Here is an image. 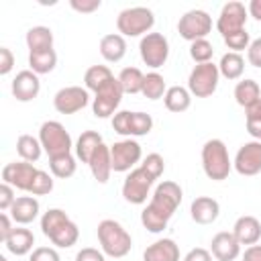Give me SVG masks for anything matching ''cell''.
Here are the masks:
<instances>
[{
	"mask_svg": "<svg viewBox=\"0 0 261 261\" xmlns=\"http://www.w3.org/2000/svg\"><path fill=\"white\" fill-rule=\"evenodd\" d=\"M181 198H184V192H181L179 184H175L171 179L157 184L151 194L149 204L141 212V224L149 232H155V234L163 232L167 228V222L179 208Z\"/></svg>",
	"mask_w": 261,
	"mask_h": 261,
	"instance_id": "cell-1",
	"label": "cell"
},
{
	"mask_svg": "<svg viewBox=\"0 0 261 261\" xmlns=\"http://www.w3.org/2000/svg\"><path fill=\"white\" fill-rule=\"evenodd\" d=\"M41 232L59 249H69L80 239L77 224L61 208H49L41 216Z\"/></svg>",
	"mask_w": 261,
	"mask_h": 261,
	"instance_id": "cell-2",
	"label": "cell"
},
{
	"mask_svg": "<svg viewBox=\"0 0 261 261\" xmlns=\"http://www.w3.org/2000/svg\"><path fill=\"white\" fill-rule=\"evenodd\" d=\"M98 234V243H100V251L106 257L112 259H122L130 253L133 247V239L128 234V230L114 218H104L98 222L96 228Z\"/></svg>",
	"mask_w": 261,
	"mask_h": 261,
	"instance_id": "cell-3",
	"label": "cell"
},
{
	"mask_svg": "<svg viewBox=\"0 0 261 261\" xmlns=\"http://www.w3.org/2000/svg\"><path fill=\"white\" fill-rule=\"evenodd\" d=\"M202 169L208 179L222 181L228 177L232 169V161L228 157V149L220 139H208L202 147Z\"/></svg>",
	"mask_w": 261,
	"mask_h": 261,
	"instance_id": "cell-4",
	"label": "cell"
},
{
	"mask_svg": "<svg viewBox=\"0 0 261 261\" xmlns=\"http://www.w3.org/2000/svg\"><path fill=\"white\" fill-rule=\"evenodd\" d=\"M155 24V14L147 6L124 8L116 16V29L122 37H145Z\"/></svg>",
	"mask_w": 261,
	"mask_h": 261,
	"instance_id": "cell-5",
	"label": "cell"
},
{
	"mask_svg": "<svg viewBox=\"0 0 261 261\" xmlns=\"http://www.w3.org/2000/svg\"><path fill=\"white\" fill-rule=\"evenodd\" d=\"M39 141L43 151L49 157H57V155H65L71 153V149L75 147L71 141V135L65 130V126L57 120H45L39 126Z\"/></svg>",
	"mask_w": 261,
	"mask_h": 261,
	"instance_id": "cell-6",
	"label": "cell"
},
{
	"mask_svg": "<svg viewBox=\"0 0 261 261\" xmlns=\"http://www.w3.org/2000/svg\"><path fill=\"white\" fill-rule=\"evenodd\" d=\"M220 80L218 65L208 61V63H198L188 75V90L196 98H208L216 92Z\"/></svg>",
	"mask_w": 261,
	"mask_h": 261,
	"instance_id": "cell-7",
	"label": "cell"
},
{
	"mask_svg": "<svg viewBox=\"0 0 261 261\" xmlns=\"http://www.w3.org/2000/svg\"><path fill=\"white\" fill-rule=\"evenodd\" d=\"M177 33L181 39L194 43L200 39H206L212 33V16L206 10L194 8L179 16L177 20Z\"/></svg>",
	"mask_w": 261,
	"mask_h": 261,
	"instance_id": "cell-8",
	"label": "cell"
},
{
	"mask_svg": "<svg viewBox=\"0 0 261 261\" xmlns=\"http://www.w3.org/2000/svg\"><path fill=\"white\" fill-rule=\"evenodd\" d=\"M139 53H141L143 63L155 71V69L163 67L169 57V41L163 33H149V35L141 37Z\"/></svg>",
	"mask_w": 261,
	"mask_h": 261,
	"instance_id": "cell-9",
	"label": "cell"
},
{
	"mask_svg": "<svg viewBox=\"0 0 261 261\" xmlns=\"http://www.w3.org/2000/svg\"><path fill=\"white\" fill-rule=\"evenodd\" d=\"M155 181H157V179H155L153 175H149V173L139 165V167H135L133 171L126 173V177H124V181H122V198H124L128 204L141 206V204L147 202V196H149V192H151V188H153Z\"/></svg>",
	"mask_w": 261,
	"mask_h": 261,
	"instance_id": "cell-10",
	"label": "cell"
},
{
	"mask_svg": "<svg viewBox=\"0 0 261 261\" xmlns=\"http://www.w3.org/2000/svg\"><path fill=\"white\" fill-rule=\"evenodd\" d=\"M110 159L114 173H128L143 159V149L135 139H122L110 145Z\"/></svg>",
	"mask_w": 261,
	"mask_h": 261,
	"instance_id": "cell-11",
	"label": "cell"
},
{
	"mask_svg": "<svg viewBox=\"0 0 261 261\" xmlns=\"http://www.w3.org/2000/svg\"><path fill=\"white\" fill-rule=\"evenodd\" d=\"M247 18H249L247 6L243 2H239V0H230V2H226L220 8V14L216 18V31L222 37L232 35V33H239V31L245 29Z\"/></svg>",
	"mask_w": 261,
	"mask_h": 261,
	"instance_id": "cell-12",
	"label": "cell"
},
{
	"mask_svg": "<svg viewBox=\"0 0 261 261\" xmlns=\"http://www.w3.org/2000/svg\"><path fill=\"white\" fill-rule=\"evenodd\" d=\"M124 92L120 88V82L118 77H114L108 86H104L100 92L94 94V100H92V112L96 118H108V116H114L118 110V104L122 100Z\"/></svg>",
	"mask_w": 261,
	"mask_h": 261,
	"instance_id": "cell-13",
	"label": "cell"
},
{
	"mask_svg": "<svg viewBox=\"0 0 261 261\" xmlns=\"http://www.w3.org/2000/svg\"><path fill=\"white\" fill-rule=\"evenodd\" d=\"M90 104V92L82 86H65L55 92L53 106L59 114H75Z\"/></svg>",
	"mask_w": 261,
	"mask_h": 261,
	"instance_id": "cell-14",
	"label": "cell"
},
{
	"mask_svg": "<svg viewBox=\"0 0 261 261\" xmlns=\"http://www.w3.org/2000/svg\"><path fill=\"white\" fill-rule=\"evenodd\" d=\"M232 167L237 169L239 175H245V177L257 175L261 171V141L253 139L243 143L232 159Z\"/></svg>",
	"mask_w": 261,
	"mask_h": 261,
	"instance_id": "cell-15",
	"label": "cell"
},
{
	"mask_svg": "<svg viewBox=\"0 0 261 261\" xmlns=\"http://www.w3.org/2000/svg\"><path fill=\"white\" fill-rule=\"evenodd\" d=\"M37 171L39 169L29 161H12V163H6L2 167V181L12 186L14 190H20V192L29 194Z\"/></svg>",
	"mask_w": 261,
	"mask_h": 261,
	"instance_id": "cell-16",
	"label": "cell"
},
{
	"mask_svg": "<svg viewBox=\"0 0 261 261\" xmlns=\"http://www.w3.org/2000/svg\"><path fill=\"white\" fill-rule=\"evenodd\" d=\"M10 92L18 102H31L39 96L41 92V80L35 71L31 69H22L14 75L12 84H10Z\"/></svg>",
	"mask_w": 261,
	"mask_h": 261,
	"instance_id": "cell-17",
	"label": "cell"
},
{
	"mask_svg": "<svg viewBox=\"0 0 261 261\" xmlns=\"http://www.w3.org/2000/svg\"><path fill=\"white\" fill-rule=\"evenodd\" d=\"M210 253L216 261H234L241 255V243L234 239L232 230H220L210 241Z\"/></svg>",
	"mask_w": 261,
	"mask_h": 261,
	"instance_id": "cell-18",
	"label": "cell"
},
{
	"mask_svg": "<svg viewBox=\"0 0 261 261\" xmlns=\"http://www.w3.org/2000/svg\"><path fill=\"white\" fill-rule=\"evenodd\" d=\"M39 212H41V204L35 196H18L12 204V208L8 210L14 224H20V226L31 224L39 216Z\"/></svg>",
	"mask_w": 261,
	"mask_h": 261,
	"instance_id": "cell-19",
	"label": "cell"
},
{
	"mask_svg": "<svg viewBox=\"0 0 261 261\" xmlns=\"http://www.w3.org/2000/svg\"><path fill=\"white\" fill-rule=\"evenodd\" d=\"M220 214V204L210 196H198L190 204V216L196 224H212Z\"/></svg>",
	"mask_w": 261,
	"mask_h": 261,
	"instance_id": "cell-20",
	"label": "cell"
},
{
	"mask_svg": "<svg viewBox=\"0 0 261 261\" xmlns=\"http://www.w3.org/2000/svg\"><path fill=\"white\" fill-rule=\"evenodd\" d=\"M232 234L241 245H257V241L261 239V222L251 214L239 216L232 224Z\"/></svg>",
	"mask_w": 261,
	"mask_h": 261,
	"instance_id": "cell-21",
	"label": "cell"
},
{
	"mask_svg": "<svg viewBox=\"0 0 261 261\" xmlns=\"http://www.w3.org/2000/svg\"><path fill=\"white\" fill-rule=\"evenodd\" d=\"M143 261H179V247L173 239H157L143 251Z\"/></svg>",
	"mask_w": 261,
	"mask_h": 261,
	"instance_id": "cell-22",
	"label": "cell"
},
{
	"mask_svg": "<svg viewBox=\"0 0 261 261\" xmlns=\"http://www.w3.org/2000/svg\"><path fill=\"white\" fill-rule=\"evenodd\" d=\"M88 167H90V171H92V175H94V179H96L98 184H106V181L110 179V173H112L110 147L102 143V145L94 151V155L90 157Z\"/></svg>",
	"mask_w": 261,
	"mask_h": 261,
	"instance_id": "cell-23",
	"label": "cell"
},
{
	"mask_svg": "<svg viewBox=\"0 0 261 261\" xmlns=\"http://www.w3.org/2000/svg\"><path fill=\"white\" fill-rule=\"evenodd\" d=\"M33 245H35V234H33V230L22 228V226H14L12 234L4 241L6 251H8V253H12V255H16V257L31 255V253L35 251V249H33Z\"/></svg>",
	"mask_w": 261,
	"mask_h": 261,
	"instance_id": "cell-24",
	"label": "cell"
},
{
	"mask_svg": "<svg viewBox=\"0 0 261 261\" xmlns=\"http://www.w3.org/2000/svg\"><path fill=\"white\" fill-rule=\"evenodd\" d=\"M98 49L108 63H118L126 55V39L120 33H108L100 39Z\"/></svg>",
	"mask_w": 261,
	"mask_h": 261,
	"instance_id": "cell-25",
	"label": "cell"
},
{
	"mask_svg": "<svg viewBox=\"0 0 261 261\" xmlns=\"http://www.w3.org/2000/svg\"><path fill=\"white\" fill-rule=\"evenodd\" d=\"M163 104L169 112H175V114H181L190 108L192 104V94L188 88L184 86H169L165 96H163Z\"/></svg>",
	"mask_w": 261,
	"mask_h": 261,
	"instance_id": "cell-26",
	"label": "cell"
},
{
	"mask_svg": "<svg viewBox=\"0 0 261 261\" xmlns=\"http://www.w3.org/2000/svg\"><path fill=\"white\" fill-rule=\"evenodd\" d=\"M100 145H102V135H100L98 130H82V135L77 137L75 147H73L75 157H77L82 163L88 165L90 157L94 155V151H96Z\"/></svg>",
	"mask_w": 261,
	"mask_h": 261,
	"instance_id": "cell-27",
	"label": "cell"
},
{
	"mask_svg": "<svg viewBox=\"0 0 261 261\" xmlns=\"http://www.w3.org/2000/svg\"><path fill=\"white\" fill-rule=\"evenodd\" d=\"M24 41H27L29 53L31 51H47V49H53V31L49 27H43V24L31 27L27 31Z\"/></svg>",
	"mask_w": 261,
	"mask_h": 261,
	"instance_id": "cell-28",
	"label": "cell"
},
{
	"mask_svg": "<svg viewBox=\"0 0 261 261\" xmlns=\"http://www.w3.org/2000/svg\"><path fill=\"white\" fill-rule=\"evenodd\" d=\"M114 80V73L110 71L108 65H92L86 69L84 73V84H86V90L88 92H100L104 86H108L110 82Z\"/></svg>",
	"mask_w": 261,
	"mask_h": 261,
	"instance_id": "cell-29",
	"label": "cell"
},
{
	"mask_svg": "<svg viewBox=\"0 0 261 261\" xmlns=\"http://www.w3.org/2000/svg\"><path fill=\"white\" fill-rule=\"evenodd\" d=\"M234 100H237L239 106L249 108L251 104H255L257 100H261V88H259V84L255 80H251V77L237 82V86H234Z\"/></svg>",
	"mask_w": 261,
	"mask_h": 261,
	"instance_id": "cell-30",
	"label": "cell"
},
{
	"mask_svg": "<svg viewBox=\"0 0 261 261\" xmlns=\"http://www.w3.org/2000/svg\"><path fill=\"white\" fill-rule=\"evenodd\" d=\"M57 65V53L55 49H47V51H31L29 53V67L31 71H35L37 75L43 73H51Z\"/></svg>",
	"mask_w": 261,
	"mask_h": 261,
	"instance_id": "cell-31",
	"label": "cell"
},
{
	"mask_svg": "<svg viewBox=\"0 0 261 261\" xmlns=\"http://www.w3.org/2000/svg\"><path fill=\"white\" fill-rule=\"evenodd\" d=\"M49 169L53 177L59 179H69L75 169H77V157L73 153H65V155H57V157H49Z\"/></svg>",
	"mask_w": 261,
	"mask_h": 261,
	"instance_id": "cell-32",
	"label": "cell"
},
{
	"mask_svg": "<svg viewBox=\"0 0 261 261\" xmlns=\"http://www.w3.org/2000/svg\"><path fill=\"white\" fill-rule=\"evenodd\" d=\"M218 71H220L222 77H226V80H230V82H232V80H239V77L243 75V71H245V59H243V55H241V53H232V51L224 53V55L220 57Z\"/></svg>",
	"mask_w": 261,
	"mask_h": 261,
	"instance_id": "cell-33",
	"label": "cell"
},
{
	"mask_svg": "<svg viewBox=\"0 0 261 261\" xmlns=\"http://www.w3.org/2000/svg\"><path fill=\"white\" fill-rule=\"evenodd\" d=\"M16 153H18L20 161H29V163L39 161V157H41V153H43V147H41L39 137L20 135V137L16 139Z\"/></svg>",
	"mask_w": 261,
	"mask_h": 261,
	"instance_id": "cell-34",
	"label": "cell"
},
{
	"mask_svg": "<svg viewBox=\"0 0 261 261\" xmlns=\"http://www.w3.org/2000/svg\"><path fill=\"white\" fill-rule=\"evenodd\" d=\"M118 82L124 94H141L143 92V82H145V73L139 67H124L118 73Z\"/></svg>",
	"mask_w": 261,
	"mask_h": 261,
	"instance_id": "cell-35",
	"label": "cell"
},
{
	"mask_svg": "<svg viewBox=\"0 0 261 261\" xmlns=\"http://www.w3.org/2000/svg\"><path fill=\"white\" fill-rule=\"evenodd\" d=\"M167 92V84L165 77L159 71H149L145 73V82H143V96L147 100H161Z\"/></svg>",
	"mask_w": 261,
	"mask_h": 261,
	"instance_id": "cell-36",
	"label": "cell"
},
{
	"mask_svg": "<svg viewBox=\"0 0 261 261\" xmlns=\"http://www.w3.org/2000/svg\"><path fill=\"white\" fill-rule=\"evenodd\" d=\"M153 128V118L147 112H130V137H145Z\"/></svg>",
	"mask_w": 261,
	"mask_h": 261,
	"instance_id": "cell-37",
	"label": "cell"
},
{
	"mask_svg": "<svg viewBox=\"0 0 261 261\" xmlns=\"http://www.w3.org/2000/svg\"><path fill=\"white\" fill-rule=\"evenodd\" d=\"M212 55H214V47L208 39H200V41L190 43V57L196 61V65L212 61Z\"/></svg>",
	"mask_w": 261,
	"mask_h": 261,
	"instance_id": "cell-38",
	"label": "cell"
},
{
	"mask_svg": "<svg viewBox=\"0 0 261 261\" xmlns=\"http://www.w3.org/2000/svg\"><path fill=\"white\" fill-rule=\"evenodd\" d=\"M51 190H53V175L39 169L35 179H33V186H31L29 194L31 196H47V194H51Z\"/></svg>",
	"mask_w": 261,
	"mask_h": 261,
	"instance_id": "cell-39",
	"label": "cell"
},
{
	"mask_svg": "<svg viewBox=\"0 0 261 261\" xmlns=\"http://www.w3.org/2000/svg\"><path fill=\"white\" fill-rule=\"evenodd\" d=\"M222 41H224V45H226L232 53H241V51L249 49V45H251V35L247 33V29H243V31H239V33H232V35L222 37Z\"/></svg>",
	"mask_w": 261,
	"mask_h": 261,
	"instance_id": "cell-40",
	"label": "cell"
},
{
	"mask_svg": "<svg viewBox=\"0 0 261 261\" xmlns=\"http://www.w3.org/2000/svg\"><path fill=\"white\" fill-rule=\"evenodd\" d=\"M141 167H143L149 175H153L155 179H159V177L163 175V171H165V161H163V157H161L159 153H149V155L143 159Z\"/></svg>",
	"mask_w": 261,
	"mask_h": 261,
	"instance_id": "cell-41",
	"label": "cell"
},
{
	"mask_svg": "<svg viewBox=\"0 0 261 261\" xmlns=\"http://www.w3.org/2000/svg\"><path fill=\"white\" fill-rule=\"evenodd\" d=\"M112 128L114 133L130 139V110H118L112 116Z\"/></svg>",
	"mask_w": 261,
	"mask_h": 261,
	"instance_id": "cell-42",
	"label": "cell"
},
{
	"mask_svg": "<svg viewBox=\"0 0 261 261\" xmlns=\"http://www.w3.org/2000/svg\"><path fill=\"white\" fill-rule=\"evenodd\" d=\"M29 261H61V257L53 247H35V251L29 255Z\"/></svg>",
	"mask_w": 261,
	"mask_h": 261,
	"instance_id": "cell-43",
	"label": "cell"
},
{
	"mask_svg": "<svg viewBox=\"0 0 261 261\" xmlns=\"http://www.w3.org/2000/svg\"><path fill=\"white\" fill-rule=\"evenodd\" d=\"M14 200H16L14 188L2 181V184H0V210H2V212H8V210L12 208V204H14Z\"/></svg>",
	"mask_w": 261,
	"mask_h": 261,
	"instance_id": "cell-44",
	"label": "cell"
},
{
	"mask_svg": "<svg viewBox=\"0 0 261 261\" xmlns=\"http://www.w3.org/2000/svg\"><path fill=\"white\" fill-rule=\"evenodd\" d=\"M69 6L75 12L90 14V12H94V10H98L102 6V0H69Z\"/></svg>",
	"mask_w": 261,
	"mask_h": 261,
	"instance_id": "cell-45",
	"label": "cell"
},
{
	"mask_svg": "<svg viewBox=\"0 0 261 261\" xmlns=\"http://www.w3.org/2000/svg\"><path fill=\"white\" fill-rule=\"evenodd\" d=\"M247 61H249L253 67L261 69V37H257V39L251 41V45H249V49H247Z\"/></svg>",
	"mask_w": 261,
	"mask_h": 261,
	"instance_id": "cell-46",
	"label": "cell"
},
{
	"mask_svg": "<svg viewBox=\"0 0 261 261\" xmlns=\"http://www.w3.org/2000/svg\"><path fill=\"white\" fill-rule=\"evenodd\" d=\"M14 67V53L8 47H0V75H8Z\"/></svg>",
	"mask_w": 261,
	"mask_h": 261,
	"instance_id": "cell-47",
	"label": "cell"
},
{
	"mask_svg": "<svg viewBox=\"0 0 261 261\" xmlns=\"http://www.w3.org/2000/svg\"><path fill=\"white\" fill-rule=\"evenodd\" d=\"M75 261H106V255L94 247H84L77 251Z\"/></svg>",
	"mask_w": 261,
	"mask_h": 261,
	"instance_id": "cell-48",
	"label": "cell"
},
{
	"mask_svg": "<svg viewBox=\"0 0 261 261\" xmlns=\"http://www.w3.org/2000/svg\"><path fill=\"white\" fill-rule=\"evenodd\" d=\"M12 230H14V220L10 218L8 212H2L0 214V241L4 243L12 234Z\"/></svg>",
	"mask_w": 261,
	"mask_h": 261,
	"instance_id": "cell-49",
	"label": "cell"
},
{
	"mask_svg": "<svg viewBox=\"0 0 261 261\" xmlns=\"http://www.w3.org/2000/svg\"><path fill=\"white\" fill-rule=\"evenodd\" d=\"M184 261H212V253L204 247H196V249H190L186 253Z\"/></svg>",
	"mask_w": 261,
	"mask_h": 261,
	"instance_id": "cell-50",
	"label": "cell"
},
{
	"mask_svg": "<svg viewBox=\"0 0 261 261\" xmlns=\"http://www.w3.org/2000/svg\"><path fill=\"white\" fill-rule=\"evenodd\" d=\"M261 120V100L245 108V122H259Z\"/></svg>",
	"mask_w": 261,
	"mask_h": 261,
	"instance_id": "cell-51",
	"label": "cell"
},
{
	"mask_svg": "<svg viewBox=\"0 0 261 261\" xmlns=\"http://www.w3.org/2000/svg\"><path fill=\"white\" fill-rule=\"evenodd\" d=\"M243 261H261V245H251L243 253Z\"/></svg>",
	"mask_w": 261,
	"mask_h": 261,
	"instance_id": "cell-52",
	"label": "cell"
},
{
	"mask_svg": "<svg viewBox=\"0 0 261 261\" xmlns=\"http://www.w3.org/2000/svg\"><path fill=\"white\" fill-rule=\"evenodd\" d=\"M247 12L249 16H253L257 22H261V0H251L247 4Z\"/></svg>",
	"mask_w": 261,
	"mask_h": 261,
	"instance_id": "cell-53",
	"label": "cell"
},
{
	"mask_svg": "<svg viewBox=\"0 0 261 261\" xmlns=\"http://www.w3.org/2000/svg\"><path fill=\"white\" fill-rule=\"evenodd\" d=\"M245 124H247V133L255 141H261V120L259 122H245Z\"/></svg>",
	"mask_w": 261,
	"mask_h": 261,
	"instance_id": "cell-54",
	"label": "cell"
},
{
	"mask_svg": "<svg viewBox=\"0 0 261 261\" xmlns=\"http://www.w3.org/2000/svg\"><path fill=\"white\" fill-rule=\"evenodd\" d=\"M0 261H8V259H6V255H0Z\"/></svg>",
	"mask_w": 261,
	"mask_h": 261,
	"instance_id": "cell-55",
	"label": "cell"
}]
</instances>
